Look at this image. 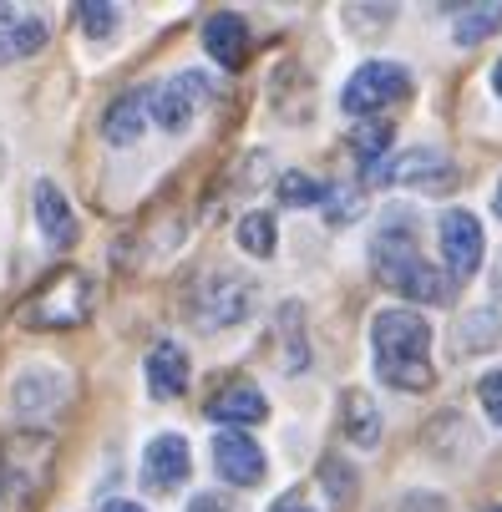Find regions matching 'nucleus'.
<instances>
[{
	"label": "nucleus",
	"mask_w": 502,
	"mask_h": 512,
	"mask_svg": "<svg viewBox=\"0 0 502 512\" xmlns=\"http://www.w3.org/2000/svg\"><path fill=\"white\" fill-rule=\"evenodd\" d=\"M477 396H482V411L502 426V371H492V376H482V386H477Z\"/></svg>",
	"instance_id": "nucleus-24"
},
{
	"label": "nucleus",
	"mask_w": 502,
	"mask_h": 512,
	"mask_svg": "<svg viewBox=\"0 0 502 512\" xmlns=\"http://www.w3.org/2000/svg\"><path fill=\"white\" fill-rule=\"evenodd\" d=\"M497 26H502V6H467V11L457 16L452 31H457L462 46H477V41H487Z\"/></svg>",
	"instance_id": "nucleus-19"
},
{
	"label": "nucleus",
	"mask_w": 502,
	"mask_h": 512,
	"mask_svg": "<svg viewBox=\"0 0 502 512\" xmlns=\"http://www.w3.org/2000/svg\"><path fill=\"white\" fill-rule=\"evenodd\" d=\"M487 512H502V507H487Z\"/></svg>",
	"instance_id": "nucleus-32"
},
{
	"label": "nucleus",
	"mask_w": 502,
	"mask_h": 512,
	"mask_svg": "<svg viewBox=\"0 0 502 512\" xmlns=\"http://www.w3.org/2000/svg\"><path fill=\"white\" fill-rule=\"evenodd\" d=\"M102 512H142V507H137V502H122V497H112Z\"/></svg>",
	"instance_id": "nucleus-28"
},
{
	"label": "nucleus",
	"mask_w": 502,
	"mask_h": 512,
	"mask_svg": "<svg viewBox=\"0 0 502 512\" xmlns=\"http://www.w3.org/2000/svg\"><path fill=\"white\" fill-rule=\"evenodd\" d=\"M411 92V77L401 66H391V61H371V66H361L355 77L345 82V97H340V107L345 112H355V117H366V112H381L386 102H401Z\"/></svg>",
	"instance_id": "nucleus-4"
},
{
	"label": "nucleus",
	"mask_w": 502,
	"mask_h": 512,
	"mask_svg": "<svg viewBox=\"0 0 502 512\" xmlns=\"http://www.w3.org/2000/svg\"><path fill=\"white\" fill-rule=\"evenodd\" d=\"M77 16H82V31L87 36H112L117 31V6H102V0H82Z\"/></svg>",
	"instance_id": "nucleus-23"
},
{
	"label": "nucleus",
	"mask_w": 502,
	"mask_h": 512,
	"mask_svg": "<svg viewBox=\"0 0 502 512\" xmlns=\"http://www.w3.org/2000/svg\"><path fill=\"white\" fill-rule=\"evenodd\" d=\"M340 426H345L350 442L371 447L376 436H381V411H376V401H371L366 391H345V396H340Z\"/></svg>",
	"instance_id": "nucleus-17"
},
{
	"label": "nucleus",
	"mask_w": 502,
	"mask_h": 512,
	"mask_svg": "<svg viewBox=\"0 0 502 512\" xmlns=\"http://www.w3.org/2000/svg\"><path fill=\"white\" fill-rule=\"evenodd\" d=\"M396 224L376 239V274L391 284V289H401V295H411V300H426V305H442L447 300V279L421 259V249H416V239H411V229L401 224L406 213H391Z\"/></svg>",
	"instance_id": "nucleus-2"
},
{
	"label": "nucleus",
	"mask_w": 502,
	"mask_h": 512,
	"mask_svg": "<svg viewBox=\"0 0 502 512\" xmlns=\"http://www.w3.org/2000/svg\"><path fill=\"white\" fill-rule=\"evenodd\" d=\"M188 512H239V502L234 497H219V492H203V497L188 502Z\"/></svg>",
	"instance_id": "nucleus-26"
},
{
	"label": "nucleus",
	"mask_w": 502,
	"mask_h": 512,
	"mask_svg": "<svg viewBox=\"0 0 502 512\" xmlns=\"http://www.w3.org/2000/svg\"><path fill=\"white\" fill-rule=\"evenodd\" d=\"M46 46V26L36 16H21L11 6H0V66H11L21 56H36Z\"/></svg>",
	"instance_id": "nucleus-13"
},
{
	"label": "nucleus",
	"mask_w": 502,
	"mask_h": 512,
	"mask_svg": "<svg viewBox=\"0 0 502 512\" xmlns=\"http://www.w3.org/2000/svg\"><path fill=\"white\" fill-rule=\"evenodd\" d=\"M355 208H361V198H355V193H330V224H350Z\"/></svg>",
	"instance_id": "nucleus-25"
},
{
	"label": "nucleus",
	"mask_w": 502,
	"mask_h": 512,
	"mask_svg": "<svg viewBox=\"0 0 502 512\" xmlns=\"http://www.w3.org/2000/svg\"><path fill=\"white\" fill-rule=\"evenodd\" d=\"M492 208H497V218H502V183H497V193H492Z\"/></svg>",
	"instance_id": "nucleus-30"
},
{
	"label": "nucleus",
	"mask_w": 502,
	"mask_h": 512,
	"mask_svg": "<svg viewBox=\"0 0 502 512\" xmlns=\"http://www.w3.org/2000/svg\"><path fill=\"white\" fill-rule=\"evenodd\" d=\"M193 462H188V442L183 436H153L148 452H142V487L148 492H173L178 482H188Z\"/></svg>",
	"instance_id": "nucleus-7"
},
{
	"label": "nucleus",
	"mask_w": 502,
	"mask_h": 512,
	"mask_svg": "<svg viewBox=\"0 0 502 512\" xmlns=\"http://www.w3.org/2000/svg\"><path fill=\"white\" fill-rule=\"evenodd\" d=\"M213 467H219V477L234 482V487H254L264 477V452L244 431H219L213 436Z\"/></svg>",
	"instance_id": "nucleus-9"
},
{
	"label": "nucleus",
	"mask_w": 502,
	"mask_h": 512,
	"mask_svg": "<svg viewBox=\"0 0 502 512\" xmlns=\"http://www.w3.org/2000/svg\"><path fill=\"white\" fill-rule=\"evenodd\" d=\"M391 137H396V132H391V122H366V127H355L350 148L376 168V153H386V148H391Z\"/></svg>",
	"instance_id": "nucleus-21"
},
{
	"label": "nucleus",
	"mask_w": 502,
	"mask_h": 512,
	"mask_svg": "<svg viewBox=\"0 0 502 512\" xmlns=\"http://www.w3.org/2000/svg\"><path fill=\"white\" fill-rule=\"evenodd\" d=\"M87 315H92V279L77 274V269L51 274L21 310V320L36 325V330H71V325H82Z\"/></svg>",
	"instance_id": "nucleus-3"
},
{
	"label": "nucleus",
	"mask_w": 502,
	"mask_h": 512,
	"mask_svg": "<svg viewBox=\"0 0 502 512\" xmlns=\"http://www.w3.org/2000/svg\"><path fill=\"white\" fill-rule=\"evenodd\" d=\"M36 224H41L51 249H71V244H77V218H71V203L61 198L56 183H36Z\"/></svg>",
	"instance_id": "nucleus-12"
},
{
	"label": "nucleus",
	"mask_w": 502,
	"mask_h": 512,
	"mask_svg": "<svg viewBox=\"0 0 502 512\" xmlns=\"http://www.w3.org/2000/svg\"><path fill=\"white\" fill-rule=\"evenodd\" d=\"M208 416H213V421L249 426V421H264V416H269V401H264V391H254V386L234 381L229 391H219V396L208 401Z\"/></svg>",
	"instance_id": "nucleus-16"
},
{
	"label": "nucleus",
	"mask_w": 502,
	"mask_h": 512,
	"mask_svg": "<svg viewBox=\"0 0 502 512\" xmlns=\"http://www.w3.org/2000/svg\"><path fill=\"white\" fill-rule=\"evenodd\" d=\"M492 87H497V97H502V61L492 66Z\"/></svg>",
	"instance_id": "nucleus-29"
},
{
	"label": "nucleus",
	"mask_w": 502,
	"mask_h": 512,
	"mask_svg": "<svg viewBox=\"0 0 502 512\" xmlns=\"http://www.w3.org/2000/svg\"><path fill=\"white\" fill-rule=\"evenodd\" d=\"M274 512H315V507H305L300 497H279V502H274Z\"/></svg>",
	"instance_id": "nucleus-27"
},
{
	"label": "nucleus",
	"mask_w": 502,
	"mask_h": 512,
	"mask_svg": "<svg viewBox=\"0 0 502 512\" xmlns=\"http://www.w3.org/2000/svg\"><path fill=\"white\" fill-rule=\"evenodd\" d=\"M442 254H447L452 279H472L477 274V264H482V224L467 208L442 218Z\"/></svg>",
	"instance_id": "nucleus-8"
},
{
	"label": "nucleus",
	"mask_w": 502,
	"mask_h": 512,
	"mask_svg": "<svg viewBox=\"0 0 502 512\" xmlns=\"http://www.w3.org/2000/svg\"><path fill=\"white\" fill-rule=\"evenodd\" d=\"M371 340H376V371L391 386H401V391H426V386H432V360H426L432 330H426L421 315L386 310V315H376Z\"/></svg>",
	"instance_id": "nucleus-1"
},
{
	"label": "nucleus",
	"mask_w": 502,
	"mask_h": 512,
	"mask_svg": "<svg viewBox=\"0 0 502 512\" xmlns=\"http://www.w3.org/2000/svg\"><path fill=\"white\" fill-rule=\"evenodd\" d=\"M61 396H66V386L51 371H31L16 381V411H26V416H46L51 406H61Z\"/></svg>",
	"instance_id": "nucleus-18"
},
{
	"label": "nucleus",
	"mask_w": 502,
	"mask_h": 512,
	"mask_svg": "<svg viewBox=\"0 0 502 512\" xmlns=\"http://www.w3.org/2000/svg\"><path fill=\"white\" fill-rule=\"evenodd\" d=\"M148 386H153L158 401L188 391V355H183L173 340H158V345L148 350Z\"/></svg>",
	"instance_id": "nucleus-14"
},
{
	"label": "nucleus",
	"mask_w": 502,
	"mask_h": 512,
	"mask_svg": "<svg viewBox=\"0 0 502 512\" xmlns=\"http://www.w3.org/2000/svg\"><path fill=\"white\" fill-rule=\"evenodd\" d=\"M497 300H502V269H497Z\"/></svg>",
	"instance_id": "nucleus-31"
},
{
	"label": "nucleus",
	"mask_w": 502,
	"mask_h": 512,
	"mask_svg": "<svg viewBox=\"0 0 502 512\" xmlns=\"http://www.w3.org/2000/svg\"><path fill=\"white\" fill-rule=\"evenodd\" d=\"M208 97H213V87H208L203 71H178L173 82H163V87L153 92V122H158L163 132H183V127L193 122V112L208 107Z\"/></svg>",
	"instance_id": "nucleus-5"
},
{
	"label": "nucleus",
	"mask_w": 502,
	"mask_h": 512,
	"mask_svg": "<svg viewBox=\"0 0 502 512\" xmlns=\"http://www.w3.org/2000/svg\"><path fill=\"white\" fill-rule=\"evenodd\" d=\"M254 310V284L239 279V274H213L203 289H198V325H234Z\"/></svg>",
	"instance_id": "nucleus-6"
},
{
	"label": "nucleus",
	"mask_w": 502,
	"mask_h": 512,
	"mask_svg": "<svg viewBox=\"0 0 502 512\" xmlns=\"http://www.w3.org/2000/svg\"><path fill=\"white\" fill-rule=\"evenodd\" d=\"M279 198L295 203V208H300V203H320V198H325V183L310 178V173H284V178H279Z\"/></svg>",
	"instance_id": "nucleus-22"
},
{
	"label": "nucleus",
	"mask_w": 502,
	"mask_h": 512,
	"mask_svg": "<svg viewBox=\"0 0 502 512\" xmlns=\"http://www.w3.org/2000/svg\"><path fill=\"white\" fill-rule=\"evenodd\" d=\"M203 46H208V56H219V66L239 71L244 56H249V26H244V16H239V11L208 16V26H203Z\"/></svg>",
	"instance_id": "nucleus-10"
},
{
	"label": "nucleus",
	"mask_w": 502,
	"mask_h": 512,
	"mask_svg": "<svg viewBox=\"0 0 502 512\" xmlns=\"http://www.w3.org/2000/svg\"><path fill=\"white\" fill-rule=\"evenodd\" d=\"M148 117H153V92H122V97L107 107V117H102V132H107V142L127 148V142H137V137H142Z\"/></svg>",
	"instance_id": "nucleus-11"
},
{
	"label": "nucleus",
	"mask_w": 502,
	"mask_h": 512,
	"mask_svg": "<svg viewBox=\"0 0 502 512\" xmlns=\"http://www.w3.org/2000/svg\"><path fill=\"white\" fill-rule=\"evenodd\" d=\"M386 183H426V188H447L452 183V163L437 153V148H421V153H406L386 168Z\"/></svg>",
	"instance_id": "nucleus-15"
},
{
	"label": "nucleus",
	"mask_w": 502,
	"mask_h": 512,
	"mask_svg": "<svg viewBox=\"0 0 502 512\" xmlns=\"http://www.w3.org/2000/svg\"><path fill=\"white\" fill-rule=\"evenodd\" d=\"M239 244H244L249 254L269 259V254H274V218H269V213H244V218H239Z\"/></svg>",
	"instance_id": "nucleus-20"
}]
</instances>
